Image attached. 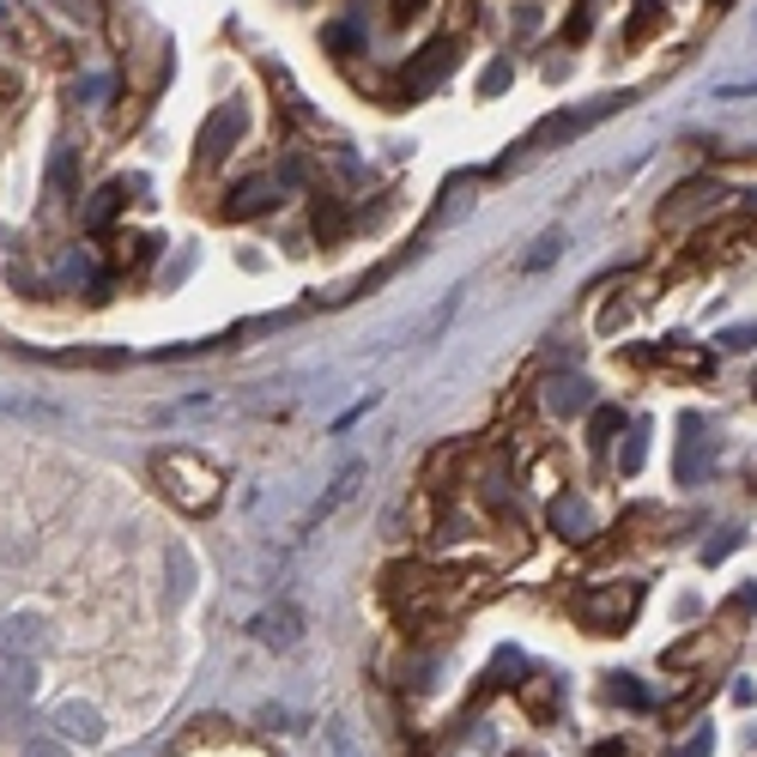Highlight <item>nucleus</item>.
Here are the masks:
<instances>
[{"instance_id":"nucleus-1","label":"nucleus","mask_w":757,"mask_h":757,"mask_svg":"<svg viewBox=\"0 0 757 757\" xmlns=\"http://www.w3.org/2000/svg\"><path fill=\"white\" fill-rule=\"evenodd\" d=\"M152 485H158L183 516H212L218 497H225V473H218L207 455H195V448H158V455H152Z\"/></svg>"},{"instance_id":"nucleus-2","label":"nucleus","mask_w":757,"mask_h":757,"mask_svg":"<svg viewBox=\"0 0 757 757\" xmlns=\"http://www.w3.org/2000/svg\"><path fill=\"white\" fill-rule=\"evenodd\" d=\"M643 612V582H588L570 594V619L594 636H624Z\"/></svg>"},{"instance_id":"nucleus-3","label":"nucleus","mask_w":757,"mask_h":757,"mask_svg":"<svg viewBox=\"0 0 757 757\" xmlns=\"http://www.w3.org/2000/svg\"><path fill=\"white\" fill-rule=\"evenodd\" d=\"M298 183H303L298 164H279L273 176H249V183H237V188L225 195V207H218V212H225L230 225H242V218H261V212H273L279 200H286V188H298Z\"/></svg>"},{"instance_id":"nucleus-4","label":"nucleus","mask_w":757,"mask_h":757,"mask_svg":"<svg viewBox=\"0 0 757 757\" xmlns=\"http://www.w3.org/2000/svg\"><path fill=\"white\" fill-rule=\"evenodd\" d=\"M448 68H455V43H431L425 55H413L401 68V80H394V104H418L425 92L448 80Z\"/></svg>"},{"instance_id":"nucleus-5","label":"nucleus","mask_w":757,"mask_h":757,"mask_svg":"<svg viewBox=\"0 0 757 757\" xmlns=\"http://www.w3.org/2000/svg\"><path fill=\"white\" fill-rule=\"evenodd\" d=\"M242 127H249V110H242L237 97H230L225 110H212V115H207V127H200V152H195L200 170H212V164H225L230 152H237Z\"/></svg>"},{"instance_id":"nucleus-6","label":"nucleus","mask_w":757,"mask_h":757,"mask_svg":"<svg viewBox=\"0 0 757 757\" xmlns=\"http://www.w3.org/2000/svg\"><path fill=\"white\" fill-rule=\"evenodd\" d=\"M709 460H715V443L703 436V413H685V418H678V460H673V479H678V485H697Z\"/></svg>"},{"instance_id":"nucleus-7","label":"nucleus","mask_w":757,"mask_h":757,"mask_svg":"<svg viewBox=\"0 0 757 757\" xmlns=\"http://www.w3.org/2000/svg\"><path fill=\"white\" fill-rule=\"evenodd\" d=\"M31 697H37V661H24V654H0V715L31 709Z\"/></svg>"},{"instance_id":"nucleus-8","label":"nucleus","mask_w":757,"mask_h":757,"mask_svg":"<svg viewBox=\"0 0 757 757\" xmlns=\"http://www.w3.org/2000/svg\"><path fill=\"white\" fill-rule=\"evenodd\" d=\"M551 533H558V540H570V546H588V540H594V509H588L582 491H558V497H551Z\"/></svg>"},{"instance_id":"nucleus-9","label":"nucleus","mask_w":757,"mask_h":757,"mask_svg":"<svg viewBox=\"0 0 757 757\" xmlns=\"http://www.w3.org/2000/svg\"><path fill=\"white\" fill-rule=\"evenodd\" d=\"M722 195H727L722 183H685V188H678V195L661 207V225H666V230L691 225V218H703V212H715V207H722Z\"/></svg>"},{"instance_id":"nucleus-10","label":"nucleus","mask_w":757,"mask_h":757,"mask_svg":"<svg viewBox=\"0 0 757 757\" xmlns=\"http://www.w3.org/2000/svg\"><path fill=\"white\" fill-rule=\"evenodd\" d=\"M43 643H49V624L37 619V612H12V619H0V654H24V661H31Z\"/></svg>"},{"instance_id":"nucleus-11","label":"nucleus","mask_w":757,"mask_h":757,"mask_svg":"<svg viewBox=\"0 0 757 757\" xmlns=\"http://www.w3.org/2000/svg\"><path fill=\"white\" fill-rule=\"evenodd\" d=\"M249 631H255V643H267V649H291L303 636V612L298 606H267Z\"/></svg>"},{"instance_id":"nucleus-12","label":"nucleus","mask_w":757,"mask_h":757,"mask_svg":"<svg viewBox=\"0 0 757 757\" xmlns=\"http://www.w3.org/2000/svg\"><path fill=\"white\" fill-rule=\"evenodd\" d=\"M546 406H551L558 418L588 413V406H594V382H588V376H551V382H546Z\"/></svg>"},{"instance_id":"nucleus-13","label":"nucleus","mask_w":757,"mask_h":757,"mask_svg":"<svg viewBox=\"0 0 757 757\" xmlns=\"http://www.w3.org/2000/svg\"><path fill=\"white\" fill-rule=\"evenodd\" d=\"M43 188H49V207H68L73 195H80V164H73V146L61 139L55 152H49V176H43Z\"/></svg>"},{"instance_id":"nucleus-14","label":"nucleus","mask_w":757,"mask_h":757,"mask_svg":"<svg viewBox=\"0 0 757 757\" xmlns=\"http://www.w3.org/2000/svg\"><path fill=\"white\" fill-rule=\"evenodd\" d=\"M55 727H61L68 739H80V746H97V739H104V715H97L92 703H80V697L55 709Z\"/></svg>"},{"instance_id":"nucleus-15","label":"nucleus","mask_w":757,"mask_h":757,"mask_svg":"<svg viewBox=\"0 0 757 757\" xmlns=\"http://www.w3.org/2000/svg\"><path fill=\"white\" fill-rule=\"evenodd\" d=\"M666 24V0H636L631 24H624V43H643V37H654Z\"/></svg>"},{"instance_id":"nucleus-16","label":"nucleus","mask_w":757,"mask_h":757,"mask_svg":"<svg viewBox=\"0 0 757 757\" xmlns=\"http://www.w3.org/2000/svg\"><path fill=\"white\" fill-rule=\"evenodd\" d=\"M357 479H364V467H357V460H352V467H340V479H333V485H328V497H322V504L310 509V521H322V516H333V509H340L345 497L357 491Z\"/></svg>"},{"instance_id":"nucleus-17","label":"nucleus","mask_w":757,"mask_h":757,"mask_svg":"<svg viewBox=\"0 0 757 757\" xmlns=\"http://www.w3.org/2000/svg\"><path fill=\"white\" fill-rule=\"evenodd\" d=\"M643 460H649V425H631V436L619 443V473H624V479H636Z\"/></svg>"},{"instance_id":"nucleus-18","label":"nucleus","mask_w":757,"mask_h":757,"mask_svg":"<svg viewBox=\"0 0 757 757\" xmlns=\"http://www.w3.org/2000/svg\"><path fill=\"white\" fill-rule=\"evenodd\" d=\"M345 225H352V218H345V207H340L333 195L315 200V237H322V242H340V237H345Z\"/></svg>"},{"instance_id":"nucleus-19","label":"nucleus","mask_w":757,"mask_h":757,"mask_svg":"<svg viewBox=\"0 0 757 757\" xmlns=\"http://www.w3.org/2000/svg\"><path fill=\"white\" fill-rule=\"evenodd\" d=\"M563 249H570V237H563V230H546V237L533 242L528 255H521V273H540V267H551V261H558Z\"/></svg>"},{"instance_id":"nucleus-20","label":"nucleus","mask_w":757,"mask_h":757,"mask_svg":"<svg viewBox=\"0 0 757 757\" xmlns=\"http://www.w3.org/2000/svg\"><path fill=\"white\" fill-rule=\"evenodd\" d=\"M654 357V364H673V370H697V376H703V370H715L709 364V352H697V345H661V352H649Z\"/></svg>"},{"instance_id":"nucleus-21","label":"nucleus","mask_w":757,"mask_h":757,"mask_svg":"<svg viewBox=\"0 0 757 757\" xmlns=\"http://www.w3.org/2000/svg\"><path fill=\"white\" fill-rule=\"evenodd\" d=\"M606 703H619V709H649V691L636 685L631 673H612L606 678Z\"/></svg>"},{"instance_id":"nucleus-22","label":"nucleus","mask_w":757,"mask_h":757,"mask_svg":"<svg viewBox=\"0 0 757 757\" xmlns=\"http://www.w3.org/2000/svg\"><path fill=\"white\" fill-rule=\"evenodd\" d=\"M164 563H170V594H164V600H170V606H183L188 588H195V563H188V551H176V546H170V558H164Z\"/></svg>"},{"instance_id":"nucleus-23","label":"nucleus","mask_w":757,"mask_h":757,"mask_svg":"<svg viewBox=\"0 0 757 757\" xmlns=\"http://www.w3.org/2000/svg\"><path fill=\"white\" fill-rule=\"evenodd\" d=\"M49 364H85V370H115V364H127V352H97V345H85V352H49Z\"/></svg>"},{"instance_id":"nucleus-24","label":"nucleus","mask_w":757,"mask_h":757,"mask_svg":"<svg viewBox=\"0 0 757 757\" xmlns=\"http://www.w3.org/2000/svg\"><path fill=\"white\" fill-rule=\"evenodd\" d=\"M619 431H624V413H619V406H594V436H588V443H594V455H606Z\"/></svg>"},{"instance_id":"nucleus-25","label":"nucleus","mask_w":757,"mask_h":757,"mask_svg":"<svg viewBox=\"0 0 757 757\" xmlns=\"http://www.w3.org/2000/svg\"><path fill=\"white\" fill-rule=\"evenodd\" d=\"M122 200H127V188H122V183H110V188H104V195H97V200H92V212H85V225H92V230H104V225H110V218H115V212H122Z\"/></svg>"},{"instance_id":"nucleus-26","label":"nucleus","mask_w":757,"mask_h":757,"mask_svg":"<svg viewBox=\"0 0 757 757\" xmlns=\"http://www.w3.org/2000/svg\"><path fill=\"white\" fill-rule=\"evenodd\" d=\"M551 697H558V678H533V685H528V709L540 715V722L551 715Z\"/></svg>"},{"instance_id":"nucleus-27","label":"nucleus","mask_w":757,"mask_h":757,"mask_svg":"<svg viewBox=\"0 0 757 757\" xmlns=\"http://www.w3.org/2000/svg\"><path fill=\"white\" fill-rule=\"evenodd\" d=\"M509 80H516V61H491V68H485V80H479V92H485V97H497Z\"/></svg>"},{"instance_id":"nucleus-28","label":"nucleus","mask_w":757,"mask_h":757,"mask_svg":"<svg viewBox=\"0 0 757 757\" xmlns=\"http://www.w3.org/2000/svg\"><path fill=\"white\" fill-rule=\"evenodd\" d=\"M751 606H757V582H746V588H739L734 600H727V606H722V619H727V624H739V619H746Z\"/></svg>"},{"instance_id":"nucleus-29","label":"nucleus","mask_w":757,"mask_h":757,"mask_svg":"<svg viewBox=\"0 0 757 757\" xmlns=\"http://www.w3.org/2000/svg\"><path fill=\"white\" fill-rule=\"evenodd\" d=\"M448 315H455V291H448V298H443V303H436V310H431V322L418 328V340H436V333L448 328Z\"/></svg>"},{"instance_id":"nucleus-30","label":"nucleus","mask_w":757,"mask_h":757,"mask_svg":"<svg viewBox=\"0 0 757 757\" xmlns=\"http://www.w3.org/2000/svg\"><path fill=\"white\" fill-rule=\"evenodd\" d=\"M722 345H727V352H751V345H757V322L727 328V333H722Z\"/></svg>"},{"instance_id":"nucleus-31","label":"nucleus","mask_w":757,"mask_h":757,"mask_svg":"<svg viewBox=\"0 0 757 757\" xmlns=\"http://www.w3.org/2000/svg\"><path fill=\"white\" fill-rule=\"evenodd\" d=\"M115 261H146V237H115Z\"/></svg>"},{"instance_id":"nucleus-32","label":"nucleus","mask_w":757,"mask_h":757,"mask_svg":"<svg viewBox=\"0 0 757 757\" xmlns=\"http://www.w3.org/2000/svg\"><path fill=\"white\" fill-rule=\"evenodd\" d=\"M425 7H431V0H394V7H388V19H394V24H413Z\"/></svg>"},{"instance_id":"nucleus-33","label":"nucleus","mask_w":757,"mask_h":757,"mask_svg":"<svg viewBox=\"0 0 757 757\" xmlns=\"http://www.w3.org/2000/svg\"><path fill=\"white\" fill-rule=\"evenodd\" d=\"M734 546H739V533L727 528V533H722V540H715V546H703V563H722V558H727V551H734Z\"/></svg>"},{"instance_id":"nucleus-34","label":"nucleus","mask_w":757,"mask_h":757,"mask_svg":"<svg viewBox=\"0 0 757 757\" xmlns=\"http://www.w3.org/2000/svg\"><path fill=\"white\" fill-rule=\"evenodd\" d=\"M709 751H715V734H709V727H703V734H697V739H691V746H685V751H678V757H709Z\"/></svg>"},{"instance_id":"nucleus-35","label":"nucleus","mask_w":757,"mask_h":757,"mask_svg":"<svg viewBox=\"0 0 757 757\" xmlns=\"http://www.w3.org/2000/svg\"><path fill=\"white\" fill-rule=\"evenodd\" d=\"M24 757H68V751H61L55 739H31V746H24Z\"/></svg>"},{"instance_id":"nucleus-36","label":"nucleus","mask_w":757,"mask_h":757,"mask_svg":"<svg viewBox=\"0 0 757 757\" xmlns=\"http://www.w3.org/2000/svg\"><path fill=\"white\" fill-rule=\"evenodd\" d=\"M328 43L345 55V49H352V31H345V24H328Z\"/></svg>"},{"instance_id":"nucleus-37","label":"nucleus","mask_w":757,"mask_h":757,"mask_svg":"<svg viewBox=\"0 0 757 757\" xmlns=\"http://www.w3.org/2000/svg\"><path fill=\"white\" fill-rule=\"evenodd\" d=\"M715 97H727V104H739V97H757V85H722Z\"/></svg>"},{"instance_id":"nucleus-38","label":"nucleus","mask_w":757,"mask_h":757,"mask_svg":"<svg viewBox=\"0 0 757 757\" xmlns=\"http://www.w3.org/2000/svg\"><path fill=\"white\" fill-rule=\"evenodd\" d=\"M746 212H751V218H757V195H746Z\"/></svg>"},{"instance_id":"nucleus-39","label":"nucleus","mask_w":757,"mask_h":757,"mask_svg":"<svg viewBox=\"0 0 757 757\" xmlns=\"http://www.w3.org/2000/svg\"><path fill=\"white\" fill-rule=\"evenodd\" d=\"M709 7H715V12H722V7H727V0H709Z\"/></svg>"},{"instance_id":"nucleus-40","label":"nucleus","mask_w":757,"mask_h":757,"mask_svg":"<svg viewBox=\"0 0 757 757\" xmlns=\"http://www.w3.org/2000/svg\"><path fill=\"white\" fill-rule=\"evenodd\" d=\"M751 394H757V376H751Z\"/></svg>"},{"instance_id":"nucleus-41","label":"nucleus","mask_w":757,"mask_h":757,"mask_svg":"<svg viewBox=\"0 0 757 757\" xmlns=\"http://www.w3.org/2000/svg\"><path fill=\"white\" fill-rule=\"evenodd\" d=\"M0 85H7V80H0Z\"/></svg>"}]
</instances>
